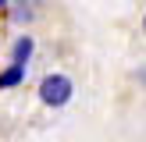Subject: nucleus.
Returning <instances> with one entry per match:
<instances>
[{"label":"nucleus","mask_w":146,"mask_h":142,"mask_svg":"<svg viewBox=\"0 0 146 142\" xmlns=\"http://www.w3.org/2000/svg\"><path fill=\"white\" fill-rule=\"evenodd\" d=\"M39 99H43L46 106H64V103L71 99V82H68L64 75H46V78L39 82Z\"/></svg>","instance_id":"obj_1"},{"label":"nucleus","mask_w":146,"mask_h":142,"mask_svg":"<svg viewBox=\"0 0 146 142\" xmlns=\"http://www.w3.org/2000/svg\"><path fill=\"white\" fill-rule=\"evenodd\" d=\"M21 78H25V68H18V64H11V68L0 75V89H11V85H18Z\"/></svg>","instance_id":"obj_2"},{"label":"nucleus","mask_w":146,"mask_h":142,"mask_svg":"<svg viewBox=\"0 0 146 142\" xmlns=\"http://www.w3.org/2000/svg\"><path fill=\"white\" fill-rule=\"evenodd\" d=\"M29 53H32V39H18L14 43V64H18V68H25V60H29Z\"/></svg>","instance_id":"obj_3"}]
</instances>
